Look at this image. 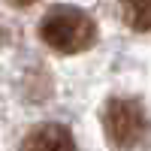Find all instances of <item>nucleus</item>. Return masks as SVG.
Wrapping results in <instances>:
<instances>
[{"label": "nucleus", "mask_w": 151, "mask_h": 151, "mask_svg": "<svg viewBox=\"0 0 151 151\" xmlns=\"http://www.w3.org/2000/svg\"><path fill=\"white\" fill-rule=\"evenodd\" d=\"M40 40L60 55H76L91 48L97 40V24L88 12L76 6H55L40 21Z\"/></svg>", "instance_id": "nucleus-1"}, {"label": "nucleus", "mask_w": 151, "mask_h": 151, "mask_svg": "<svg viewBox=\"0 0 151 151\" xmlns=\"http://www.w3.org/2000/svg\"><path fill=\"white\" fill-rule=\"evenodd\" d=\"M103 124H106V136H109L112 148L115 151H130L145 133V112L136 100L115 97L106 106Z\"/></svg>", "instance_id": "nucleus-2"}, {"label": "nucleus", "mask_w": 151, "mask_h": 151, "mask_svg": "<svg viewBox=\"0 0 151 151\" xmlns=\"http://www.w3.org/2000/svg\"><path fill=\"white\" fill-rule=\"evenodd\" d=\"M21 151H76V142L64 124H40L21 142Z\"/></svg>", "instance_id": "nucleus-3"}, {"label": "nucleus", "mask_w": 151, "mask_h": 151, "mask_svg": "<svg viewBox=\"0 0 151 151\" xmlns=\"http://www.w3.org/2000/svg\"><path fill=\"white\" fill-rule=\"evenodd\" d=\"M121 12L133 30L151 33V0H121Z\"/></svg>", "instance_id": "nucleus-4"}, {"label": "nucleus", "mask_w": 151, "mask_h": 151, "mask_svg": "<svg viewBox=\"0 0 151 151\" xmlns=\"http://www.w3.org/2000/svg\"><path fill=\"white\" fill-rule=\"evenodd\" d=\"M12 6H30V3H36V0H9Z\"/></svg>", "instance_id": "nucleus-5"}]
</instances>
